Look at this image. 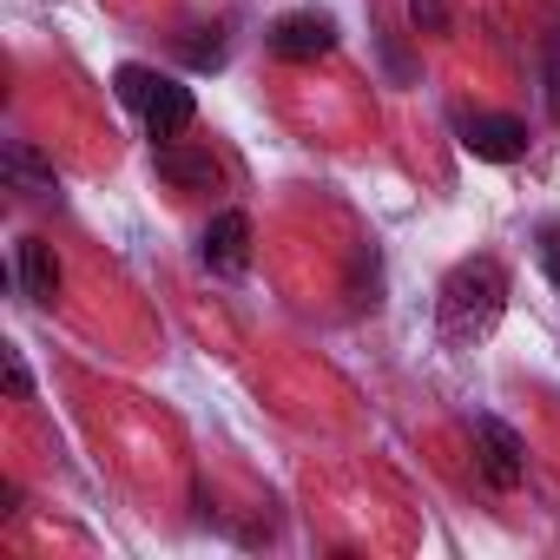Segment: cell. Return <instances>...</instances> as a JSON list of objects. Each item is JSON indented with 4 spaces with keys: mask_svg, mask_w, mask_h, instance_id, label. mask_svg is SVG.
<instances>
[{
    "mask_svg": "<svg viewBox=\"0 0 560 560\" xmlns=\"http://www.w3.org/2000/svg\"><path fill=\"white\" fill-rule=\"evenodd\" d=\"M508 311V270L501 257H462L448 277H442V291H435V330L448 350H475Z\"/></svg>",
    "mask_w": 560,
    "mask_h": 560,
    "instance_id": "obj_1",
    "label": "cell"
},
{
    "mask_svg": "<svg viewBox=\"0 0 560 560\" xmlns=\"http://www.w3.org/2000/svg\"><path fill=\"white\" fill-rule=\"evenodd\" d=\"M205 264L224 270V277H237V270L250 264V218H244V211H218V218H211V231H205Z\"/></svg>",
    "mask_w": 560,
    "mask_h": 560,
    "instance_id": "obj_8",
    "label": "cell"
},
{
    "mask_svg": "<svg viewBox=\"0 0 560 560\" xmlns=\"http://www.w3.org/2000/svg\"><path fill=\"white\" fill-rule=\"evenodd\" d=\"M119 100L145 119L152 139H178V132L198 119L191 86H178V80H165V73H152V67H119Z\"/></svg>",
    "mask_w": 560,
    "mask_h": 560,
    "instance_id": "obj_2",
    "label": "cell"
},
{
    "mask_svg": "<svg viewBox=\"0 0 560 560\" xmlns=\"http://www.w3.org/2000/svg\"><path fill=\"white\" fill-rule=\"evenodd\" d=\"M462 145L488 165H514L527 152V126L508 119V113H475V119H462Z\"/></svg>",
    "mask_w": 560,
    "mask_h": 560,
    "instance_id": "obj_3",
    "label": "cell"
},
{
    "mask_svg": "<svg viewBox=\"0 0 560 560\" xmlns=\"http://www.w3.org/2000/svg\"><path fill=\"white\" fill-rule=\"evenodd\" d=\"M409 21H416L422 34H442V27H448V8H442V0H409Z\"/></svg>",
    "mask_w": 560,
    "mask_h": 560,
    "instance_id": "obj_10",
    "label": "cell"
},
{
    "mask_svg": "<svg viewBox=\"0 0 560 560\" xmlns=\"http://www.w3.org/2000/svg\"><path fill=\"white\" fill-rule=\"evenodd\" d=\"M14 277H21V298L47 311V304L60 298V264H54V244L21 237V250H14Z\"/></svg>",
    "mask_w": 560,
    "mask_h": 560,
    "instance_id": "obj_7",
    "label": "cell"
},
{
    "mask_svg": "<svg viewBox=\"0 0 560 560\" xmlns=\"http://www.w3.org/2000/svg\"><path fill=\"white\" fill-rule=\"evenodd\" d=\"M475 442H481V468H488V481L494 488H514L521 481V435L508 429V422H494V416H475Z\"/></svg>",
    "mask_w": 560,
    "mask_h": 560,
    "instance_id": "obj_6",
    "label": "cell"
},
{
    "mask_svg": "<svg viewBox=\"0 0 560 560\" xmlns=\"http://www.w3.org/2000/svg\"><path fill=\"white\" fill-rule=\"evenodd\" d=\"M540 264H547V277L560 284V224H547V231H540Z\"/></svg>",
    "mask_w": 560,
    "mask_h": 560,
    "instance_id": "obj_11",
    "label": "cell"
},
{
    "mask_svg": "<svg viewBox=\"0 0 560 560\" xmlns=\"http://www.w3.org/2000/svg\"><path fill=\"white\" fill-rule=\"evenodd\" d=\"M0 172H8V185H14V191H27V198H54V165H47L27 139H14V145H8Z\"/></svg>",
    "mask_w": 560,
    "mask_h": 560,
    "instance_id": "obj_9",
    "label": "cell"
},
{
    "mask_svg": "<svg viewBox=\"0 0 560 560\" xmlns=\"http://www.w3.org/2000/svg\"><path fill=\"white\" fill-rule=\"evenodd\" d=\"M337 47V27H330V14H284L270 27V54L277 60H317V54H330Z\"/></svg>",
    "mask_w": 560,
    "mask_h": 560,
    "instance_id": "obj_4",
    "label": "cell"
},
{
    "mask_svg": "<svg viewBox=\"0 0 560 560\" xmlns=\"http://www.w3.org/2000/svg\"><path fill=\"white\" fill-rule=\"evenodd\" d=\"M159 178L165 185H178V191H211L218 185V159L205 152V145H178V139H159Z\"/></svg>",
    "mask_w": 560,
    "mask_h": 560,
    "instance_id": "obj_5",
    "label": "cell"
},
{
    "mask_svg": "<svg viewBox=\"0 0 560 560\" xmlns=\"http://www.w3.org/2000/svg\"><path fill=\"white\" fill-rule=\"evenodd\" d=\"M8 389H14L21 402L34 396V376H27V363H21V350H8Z\"/></svg>",
    "mask_w": 560,
    "mask_h": 560,
    "instance_id": "obj_12",
    "label": "cell"
},
{
    "mask_svg": "<svg viewBox=\"0 0 560 560\" xmlns=\"http://www.w3.org/2000/svg\"><path fill=\"white\" fill-rule=\"evenodd\" d=\"M185 54H191V67H218L224 60V40H191Z\"/></svg>",
    "mask_w": 560,
    "mask_h": 560,
    "instance_id": "obj_13",
    "label": "cell"
},
{
    "mask_svg": "<svg viewBox=\"0 0 560 560\" xmlns=\"http://www.w3.org/2000/svg\"><path fill=\"white\" fill-rule=\"evenodd\" d=\"M547 100H553V113H560V47H553V60H547Z\"/></svg>",
    "mask_w": 560,
    "mask_h": 560,
    "instance_id": "obj_14",
    "label": "cell"
}]
</instances>
